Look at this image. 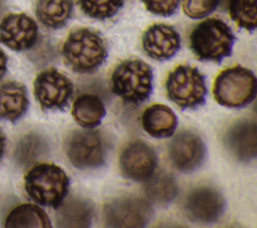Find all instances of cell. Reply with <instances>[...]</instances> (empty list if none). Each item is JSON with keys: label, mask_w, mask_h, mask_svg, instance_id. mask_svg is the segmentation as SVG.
Instances as JSON below:
<instances>
[{"label": "cell", "mask_w": 257, "mask_h": 228, "mask_svg": "<svg viewBox=\"0 0 257 228\" xmlns=\"http://www.w3.org/2000/svg\"><path fill=\"white\" fill-rule=\"evenodd\" d=\"M65 63L78 73H91L105 61L107 49L101 35L89 28H79L69 33L62 46Z\"/></svg>", "instance_id": "6da1fadb"}, {"label": "cell", "mask_w": 257, "mask_h": 228, "mask_svg": "<svg viewBox=\"0 0 257 228\" xmlns=\"http://www.w3.org/2000/svg\"><path fill=\"white\" fill-rule=\"evenodd\" d=\"M25 190L36 203L58 208L69 190V178L54 164H39L25 176Z\"/></svg>", "instance_id": "277c9868"}, {"label": "cell", "mask_w": 257, "mask_h": 228, "mask_svg": "<svg viewBox=\"0 0 257 228\" xmlns=\"http://www.w3.org/2000/svg\"><path fill=\"white\" fill-rule=\"evenodd\" d=\"M187 216L199 223L216 222L223 214L225 200L222 194L214 188L202 186L192 190L184 204Z\"/></svg>", "instance_id": "30bf717a"}, {"label": "cell", "mask_w": 257, "mask_h": 228, "mask_svg": "<svg viewBox=\"0 0 257 228\" xmlns=\"http://www.w3.org/2000/svg\"><path fill=\"white\" fill-rule=\"evenodd\" d=\"M254 73L241 65L223 70L215 79L213 93L218 103L227 107H242L249 104L256 95Z\"/></svg>", "instance_id": "5b68a950"}, {"label": "cell", "mask_w": 257, "mask_h": 228, "mask_svg": "<svg viewBox=\"0 0 257 228\" xmlns=\"http://www.w3.org/2000/svg\"><path fill=\"white\" fill-rule=\"evenodd\" d=\"M65 150L69 162L78 169H94L104 164V146L96 132L72 133L66 141Z\"/></svg>", "instance_id": "9c48e42d"}, {"label": "cell", "mask_w": 257, "mask_h": 228, "mask_svg": "<svg viewBox=\"0 0 257 228\" xmlns=\"http://www.w3.org/2000/svg\"><path fill=\"white\" fill-rule=\"evenodd\" d=\"M28 104L24 85L15 81L0 85V119L15 122L26 112Z\"/></svg>", "instance_id": "e0dca14e"}, {"label": "cell", "mask_w": 257, "mask_h": 228, "mask_svg": "<svg viewBox=\"0 0 257 228\" xmlns=\"http://www.w3.org/2000/svg\"><path fill=\"white\" fill-rule=\"evenodd\" d=\"M110 90L125 103L141 104L153 90V69L141 59H127L114 68Z\"/></svg>", "instance_id": "7a4b0ae2"}, {"label": "cell", "mask_w": 257, "mask_h": 228, "mask_svg": "<svg viewBox=\"0 0 257 228\" xmlns=\"http://www.w3.org/2000/svg\"><path fill=\"white\" fill-rule=\"evenodd\" d=\"M6 227H51L46 213L39 207L24 204L14 208L6 218Z\"/></svg>", "instance_id": "7402d4cb"}, {"label": "cell", "mask_w": 257, "mask_h": 228, "mask_svg": "<svg viewBox=\"0 0 257 228\" xmlns=\"http://www.w3.org/2000/svg\"><path fill=\"white\" fill-rule=\"evenodd\" d=\"M218 4L219 0H183V9L187 16L199 19L215 11Z\"/></svg>", "instance_id": "484cf974"}, {"label": "cell", "mask_w": 257, "mask_h": 228, "mask_svg": "<svg viewBox=\"0 0 257 228\" xmlns=\"http://www.w3.org/2000/svg\"><path fill=\"white\" fill-rule=\"evenodd\" d=\"M166 88L168 97L181 109L197 108L206 100L205 76L194 66H177L168 75Z\"/></svg>", "instance_id": "8992f818"}, {"label": "cell", "mask_w": 257, "mask_h": 228, "mask_svg": "<svg viewBox=\"0 0 257 228\" xmlns=\"http://www.w3.org/2000/svg\"><path fill=\"white\" fill-rule=\"evenodd\" d=\"M72 116L79 126L93 129L100 125L105 116V107L98 96L84 93L74 100Z\"/></svg>", "instance_id": "d6986e66"}, {"label": "cell", "mask_w": 257, "mask_h": 228, "mask_svg": "<svg viewBox=\"0 0 257 228\" xmlns=\"http://www.w3.org/2000/svg\"><path fill=\"white\" fill-rule=\"evenodd\" d=\"M73 93L70 79L55 68L41 71L34 81V94L43 109H64Z\"/></svg>", "instance_id": "52a82bcc"}, {"label": "cell", "mask_w": 257, "mask_h": 228, "mask_svg": "<svg viewBox=\"0 0 257 228\" xmlns=\"http://www.w3.org/2000/svg\"><path fill=\"white\" fill-rule=\"evenodd\" d=\"M123 176L133 181H146L155 172L158 158L154 149L148 144L137 141L130 144L119 158Z\"/></svg>", "instance_id": "4fadbf2b"}, {"label": "cell", "mask_w": 257, "mask_h": 228, "mask_svg": "<svg viewBox=\"0 0 257 228\" xmlns=\"http://www.w3.org/2000/svg\"><path fill=\"white\" fill-rule=\"evenodd\" d=\"M142 44L144 51L151 58L163 61L172 58L179 51L181 37L173 26L157 23L146 30Z\"/></svg>", "instance_id": "5bb4252c"}, {"label": "cell", "mask_w": 257, "mask_h": 228, "mask_svg": "<svg viewBox=\"0 0 257 228\" xmlns=\"http://www.w3.org/2000/svg\"><path fill=\"white\" fill-rule=\"evenodd\" d=\"M7 69V56L0 48V79L3 77Z\"/></svg>", "instance_id": "83f0119b"}, {"label": "cell", "mask_w": 257, "mask_h": 228, "mask_svg": "<svg viewBox=\"0 0 257 228\" xmlns=\"http://www.w3.org/2000/svg\"><path fill=\"white\" fill-rule=\"evenodd\" d=\"M153 217L151 204L141 198L122 197L107 203L103 209L106 226L144 227Z\"/></svg>", "instance_id": "ba28073f"}, {"label": "cell", "mask_w": 257, "mask_h": 228, "mask_svg": "<svg viewBox=\"0 0 257 228\" xmlns=\"http://www.w3.org/2000/svg\"><path fill=\"white\" fill-rule=\"evenodd\" d=\"M37 37V24L24 13L9 14L0 22V42L10 49H29L35 44Z\"/></svg>", "instance_id": "8fae6325"}, {"label": "cell", "mask_w": 257, "mask_h": 228, "mask_svg": "<svg viewBox=\"0 0 257 228\" xmlns=\"http://www.w3.org/2000/svg\"><path fill=\"white\" fill-rule=\"evenodd\" d=\"M48 151L47 143L38 135H27L22 138L15 149V160L21 166H29L41 158Z\"/></svg>", "instance_id": "603a6c76"}, {"label": "cell", "mask_w": 257, "mask_h": 228, "mask_svg": "<svg viewBox=\"0 0 257 228\" xmlns=\"http://www.w3.org/2000/svg\"><path fill=\"white\" fill-rule=\"evenodd\" d=\"M145 185L147 198L156 205L167 206L178 193V186L175 178L166 172L152 175Z\"/></svg>", "instance_id": "ffe728a7"}, {"label": "cell", "mask_w": 257, "mask_h": 228, "mask_svg": "<svg viewBox=\"0 0 257 228\" xmlns=\"http://www.w3.org/2000/svg\"><path fill=\"white\" fill-rule=\"evenodd\" d=\"M144 130L154 138L171 137L177 128L178 120L175 112L165 104H153L142 116Z\"/></svg>", "instance_id": "2e32d148"}, {"label": "cell", "mask_w": 257, "mask_h": 228, "mask_svg": "<svg viewBox=\"0 0 257 228\" xmlns=\"http://www.w3.org/2000/svg\"><path fill=\"white\" fill-rule=\"evenodd\" d=\"M5 150V136L3 132L0 130V158L2 157Z\"/></svg>", "instance_id": "f1b7e54d"}, {"label": "cell", "mask_w": 257, "mask_h": 228, "mask_svg": "<svg viewBox=\"0 0 257 228\" xmlns=\"http://www.w3.org/2000/svg\"><path fill=\"white\" fill-rule=\"evenodd\" d=\"M72 0H37L36 15L46 27L58 29L63 27L72 16Z\"/></svg>", "instance_id": "ac0fdd59"}, {"label": "cell", "mask_w": 257, "mask_h": 228, "mask_svg": "<svg viewBox=\"0 0 257 228\" xmlns=\"http://www.w3.org/2000/svg\"><path fill=\"white\" fill-rule=\"evenodd\" d=\"M231 19L241 28L253 31L257 25L256 0H229Z\"/></svg>", "instance_id": "cb8c5ba5"}, {"label": "cell", "mask_w": 257, "mask_h": 228, "mask_svg": "<svg viewBox=\"0 0 257 228\" xmlns=\"http://www.w3.org/2000/svg\"><path fill=\"white\" fill-rule=\"evenodd\" d=\"M92 219V206L84 199L71 198L59 210L57 222L64 227H87Z\"/></svg>", "instance_id": "44dd1931"}, {"label": "cell", "mask_w": 257, "mask_h": 228, "mask_svg": "<svg viewBox=\"0 0 257 228\" xmlns=\"http://www.w3.org/2000/svg\"><path fill=\"white\" fill-rule=\"evenodd\" d=\"M148 11L160 16H171L179 7L180 0H142Z\"/></svg>", "instance_id": "4316f807"}, {"label": "cell", "mask_w": 257, "mask_h": 228, "mask_svg": "<svg viewBox=\"0 0 257 228\" xmlns=\"http://www.w3.org/2000/svg\"><path fill=\"white\" fill-rule=\"evenodd\" d=\"M124 0H77L82 12L94 19L104 20L114 16Z\"/></svg>", "instance_id": "d4e9b609"}, {"label": "cell", "mask_w": 257, "mask_h": 228, "mask_svg": "<svg viewBox=\"0 0 257 228\" xmlns=\"http://www.w3.org/2000/svg\"><path fill=\"white\" fill-rule=\"evenodd\" d=\"M225 145L240 161H250L256 157L257 133L254 122L243 120L235 123L225 135Z\"/></svg>", "instance_id": "9a60e30c"}, {"label": "cell", "mask_w": 257, "mask_h": 228, "mask_svg": "<svg viewBox=\"0 0 257 228\" xmlns=\"http://www.w3.org/2000/svg\"><path fill=\"white\" fill-rule=\"evenodd\" d=\"M234 42L231 28L217 18L199 23L190 34V48L200 60L221 62L231 55Z\"/></svg>", "instance_id": "3957f363"}, {"label": "cell", "mask_w": 257, "mask_h": 228, "mask_svg": "<svg viewBox=\"0 0 257 228\" xmlns=\"http://www.w3.org/2000/svg\"><path fill=\"white\" fill-rule=\"evenodd\" d=\"M169 156L178 170L192 172L203 164L206 158V147L198 135L186 131L173 139L169 146Z\"/></svg>", "instance_id": "7c38bea8"}]
</instances>
